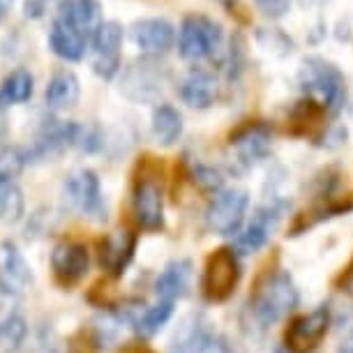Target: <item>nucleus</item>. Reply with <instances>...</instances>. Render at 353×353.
<instances>
[{
	"label": "nucleus",
	"mask_w": 353,
	"mask_h": 353,
	"mask_svg": "<svg viewBox=\"0 0 353 353\" xmlns=\"http://www.w3.org/2000/svg\"><path fill=\"white\" fill-rule=\"evenodd\" d=\"M303 92L321 104L328 116H337L346 106V77L335 63L321 56H307L298 72Z\"/></svg>",
	"instance_id": "obj_1"
},
{
	"label": "nucleus",
	"mask_w": 353,
	"mask_h": 353,
	"mask_svg": "<svg viewBox=\"0 0 353 353\" xmlns=\"http://www.w3.org/2000/svg\"><path fill=\"white\" fill-rule=\"evenodd\" d=\"M224 28L208 14L192 12L185 14L178 28V56L188 63H199L215 58L222 51Z\"/></svg>",
	"instance_id": "obj_2"
},
{
	"label": "nucleus",
	"mask_w": 353,
	"mask_h": 353,
	"mask_svg": "<svg viewBox=\"0 0 353 353\" xmlns=\"http://www.w3.org/2000/svg\"><path fill=\"white\" fill-rule=\"evenodd\" d=\"M298 305V289L286 272H270L256 284L252 296V312L256 321L263 325H272L289 316Z\"/></svg>",
	"instance_id": "obj_3"
},
{
	"label": "nucleus",
	"mask_w": 353,
	"mask_h": 353,
	"mask_svg": "<svg viewBox=\"0 0 353 353\" xmlns=\"http://www.w3.org/2000/svg\"><path fill=\"white\" fill-rule=\"evenodd\" d=\"M166 81H169V74H166L164 65H159L157 58L143 56L123 72L121 92L130 102L152 104L162 97Z\"/></svg>",
	"instance_id": "obj_4"
},
{
	"label": "nucleus",
	"mask_w": 353,
	"mask_h": 353,
	"mask_svg": "<svg viewBox=\"0 0 353 353\" xmlns=\"http://www.w3.org/2000/svg\"><path fill=\"white\" fill-rule=\"evenodd\" d=\"M132 210H134L137 224L145 231H159L164 224V188L162 178L150 169L141 166V173L134 181L132 190Z\"/></svg>",
	"instance_id": "obj_5"
},
{
	"label": "nucleus",
	"mask_w": 353,
	"mask_h": 353,
	"mask_svg": "<svg viewBox=\"0 0 353 353\" xmlns=\"http://www.w3.org/2000/svg\"><path fill=\"white\" fill-rule=\"evenodd\" d=\"M125 42V28L121 21H104L97 28V32L90 39L92 46V72L104 79V81H111L113 77L121 74V49Z\"/></svg>",
	"instance_id": "obj_6"
},
{
	"label": "nucleus",
	"mask_w": 353,
	"mask_h": 353,
	"mask_svg": "<svg viewBox=\"0 0 353 353\" xmlns=\"http://www.w3.org/2000/svg\"><path fill=\"white\" fill-rule=\"evenodd\" d=\"M63 199L70 210H74L83 217H99L104 210L99 178L95 171L85 169V166L68 173V178L63 183Z\"/></svg>",
	"instance_id": "obj_7"
},
{
	"label": "nucleus",
	"mask_w": 353,
	"mask_h": 353,
	"mask_svg": "<svg viewBox=\"0 0 353 353\" xmlns=\"http://www.w3.org/2000/svg\"><path fill=\"white\" fill-rule=\"evenodd\" d=\"M250 196L245 190H222L217 192L205 210L208 229L217 236H233L241 229L245 212H248Z\"/></svg>",
	"instance_id": "obj_8"
},
{
	"label": "nucleus",
	"mask_w": 353,
	"mask_h": 353,
	"mask_svg": "<svg viewBox=\"0 0 353 353\" xmlns=\"http://www.w3.org/2000/svg\"><path fill=\"white\" fill-rule=\"evenodd\" d=\"M130 37L143 56L159 58L166 51L173 49V44L178 39V30L164 17H145V19H137L130 26Z\"/></svg>",
	"instance_id": "obj_9"
},
{
	"label": "nucleus",
	"mask_w": 353,
	"mask_h": 353,
	"mask_svg": "<svg viewBox=\"0 0 353 353\" xmlns=\"http://www.w3.org/2000/svg\"><path fill=\"white\" fill-rule=\"evenodd\" d=\"M238 279H241V265L238 256L231 250H217L208 259L203 272V291L210 301H224L236 289Z\"/></svg>",
	"instance_id": "obj_10"
},
{
	"label": "nucleus",
	"mask_w": 353,
	"mask_h": 353,
	"mask_svg": "<svg viewBox=\"0 0 353 353\" xmlns=\"http://www.w3.org/2000/svg\"><path fill=\"white\" fill-rule=\"evenodd\" d=\"M328 325H330V314L328 310H314L305 316H298L296 321L289 325L286 330V349L291 353H310L314 351L319 342L325 337L328 332Z\"/></svg>",
	"instance_id": "obj_11"
},
{
	"label": "nucleus",
	"mask_w": 353,
	"mask_h": 353,
	"mask_svg": "<svg viewBox=\"0 0 353 353\" xmlns=\"http://www.w3.org/2000/svg\"><path fill=\"white\" fill-rule=\"evenodd\" d=\"M229 143H231V148L236 150L238 162L252 166V164L261 162L270 152L272 132L265 123H248L233 132Z\"/></svg>",
	"instance_id": "obj_12"
},
{
	"label": "nucleus",
	"mask_w": 353,
	"mask_h": 353,
	"mask_svg": "<svg viewBox=\"0 0 353 353\" xmlns=\"http://www.w3.org/2000/svg\"><path fill=\"white\" fill-rule=\"evenodd\" d=\"M88 265H90V254L83 243L68 241L56 245L51 252V268L61 284H77L79 279L85 277Z\"/></svg>",
	"instance_id": "obj_13"
},
{
	"label": "nucleus",
	"mask_w": 353,
	"mask_h": 353,
	"mask_svg": "<svg viewBox=\"0 0 353 353\" xmlns=\"http://www.w3.org/2000/svg\"><path fill=\"white\" fill-rule=\"evenodd\" d=\"M217 92H219L217 77L201 68L190 70L188 74L181 79V83H178V95H181V99L190 109H196V111L210 109L217 99Z\"/></svg>",
	"instance_id": "obj_14"
},
{
	"label": "nucleus",
	"mask_w": 353,
	"mask_h": 353,
	"mask_svg": "<svg viewBox=\"0 0 353 353\" xmlns=\"http://www.w3.org/2000/svg\"><path fill=\"white\" fill-rule=\"evenodd\" d=\"M90 39L83 35L81 30H77L74 26L68 23L65 19L53 17L51 28H49V49L56 58H61L65 63H79L85 58Z\"/></svg>",
	"instance_id": "obj_15"
},
{
	"label": "nucleus",
	"mask_w": 353,
	"mask_h": 353,
	"mask_svg": "<svg viewBox=\"0 0 353 353\" xmlns=\"http://www.w3.org/2000/svg\"><path fill=\"white\" fill-rule=\"evenodd\" d=\"M32 284L30 263L26 261L17 243L5 241L0 245V286L5 293H23Z\"/></svg>",
	"instance_id": "obj_16"
},
{
	"label": "nucleus",
	"mask_w": 353,
	"mask_h": 353,
	"mask_svg": "<svg viewBox=\"0 0 353 353\" xmlns=\"http://www.w3.org/2000/svg\"><path fill=\"white\" fill-rule=\"evenodd\" d=\"M137 236L132 231H113L99 243V263L113 277H121L134 256Z\"/></svg>",
	"instance_id": "obj_17"
},
{
	"label": "nucleus",
	"mask_w": 353,
	"mask_h": 353,
	"mask_svg": "<svg viewBox=\"0 0 353 353\" xmlns=\"http://www.w3.org/2000/svg\"><path fill=\"white\" fill-rule=\"evenodd\" d=\"M56 17L65 19L77 30H81L85 37L92 39L97 28L104 23V8L99 0H61Z\"/></svg>",
	"instance_id": "obj_18"
},
{
	"label": "nucleus",
	"mask_w": 353,
	"mask_h": 353,
	"mask_svg": "<svg viewBox=\"0 0 353 353\" xmlns=\"http://www.w3.org/2000/svg\"><path fill=\"white\" fill-rule=\"evenodd\" d=\"M279 222V210L275 205H265V208H259L252 217V222L248 224L241 236L236 241V248L241 254H254L268 243V238L272 236L275 226Z\"/></svg>",
	"instance_id": "obj_19"
},
{
	"label": "nucleus",
	"mask_w": 353,
	"mask_h": 353,
	"mask_svg": "<svg viewBox=\"0 0 353 353\" xmlns=\"http://www.w3.org/2000/svg\"><path fill=\"white\" fill-rule=\"evenodd\" d=\"M79 95H81V83H79V77L72 70L53 72V77L44 88V102L51 111L74 109Z\"/></svg>",
	"instance_id": "obj_20"
},
{
	"label": "nucleus",
	"mask_w": 353,
	"mask_h": 353,
	"mask_svg": "<svg viewBox=\"0 0 353 353\" xmlns=\"http://www.w3.org/2000/svg\"><path fill=\"white\" fill-rule=\"evenodd\" d=\"M192 284V263L190 261H173L159 272V277L155 279V293L159 301L173 303L176 298L188 296Z\"/></svg>",
	"instance_id": "obj_21"
},
{
	"label": "nucleus",
	"mask_w": 353,
	"mask_h": 353,
	"mask_svg": "<svg viewBox=\"0 0 353 353\" xmlns=\"http://www.w3.org/2000/svg\"><path fill=\"white\" fill-rule=\"evenodd\" d=\"M183 116L176 106L171 104H159L155 106L152 111V123H150V130H152V137L159 145L169 148V145L178 143V139L183 137Z\"/></svg>",
	"instance_id": "obj_22"
},
{
	"label": "nucleus",
	"mask_w": 353,
	"mask_h": 353,
	"mask_svg": "<svg viewBox=\"0 0 353 353\" xmlns=\"http://www.w3.org/2000/svg\"><path fill=\"white\" fill-rule=\"evenodd\" d=\"M35 92V79L28 70L19 68V70H12L5 81L0 83V111L10 109L14 104H23L28 102Z\"/></svg>",
	"instance_id": "obj_23"
},
{
	"label": "nucleus",
	"mask_w": 353,
	"mask_h": 353,
	"mask_svg": "<svg viewBox=\"0 0 353 353\" xmlns=\"http://www.w3.org/2000/svg\"><path fill=\"white\" fill-rule=\"evenodd\" d=\"M26 201L21 188L12 178H0V222L17 224L23 217Z\"/></svg>",
	"instance_id": "obj_24"
},
{
	"label": "nucleus",
	"mask_w": 353,
	"mask_h": 353,
	"mask_svg": "<svg viewBox=\"0 0 353 353\" xmlns=\"http://www.w3.org/2000/svg\"><path fill=\"white\" fill-rule=\"evenodd\" d=\"M26 335H28V325L21 314H5L0 319V351L12 353L23 344Z\"/></svg>",
	"instance_id": "obj_25"
},
{
	"label": "nucleus",
	"mask_w": 353,
	"mask_h": 353,
	"mask_svg": "<svg viewBox=\"0 0 353 353\" xmlns=\"http://www.w3.org/2000/svg\"><path fill=\"white\" fill-rule=\"evenodd\" d=\"M171 314H173V303L159 301L157 305H152V307H148L137 319V332L141 337H152L155 332L162 330V325H166Z\"/></svg>",
	"instance_id": "obj_26"
},
{
	"label": "nucleus",
	"mask_w": 353,
	"mask_h": 353,
	"mask_svg": "<svg viewBox=\"0 0 353 353\" xmlns=\"http://www.w3.org/2000/svg\"><path fill=\"white\" fill-rule=\"evenodd\" d=\"M205 332H208V330L203 328L201 321H199L196 316L188 319V321L181 325V330L176 332V337H173L171 353H192L196 349L199 339H201Z\"/></svg>",
	"instance_id": "obj_27"
},
{
	"label": "nucleus",
	"mask_w": 353,
	"mask_h": 353,
	"mask_svg": "<svg viewBox=\"0 0 353 353\" xmlns=\"http://www.w3.org/2000/svg\"><path fill=\"white\" fill-rule=\"evenodd\" d=\"M256 39L265 51L275 53V56H286V53L293 51L291 37L279 28H259Z\"/></svg>",
	"instance_id": "obj_28"
},
{
	"label": "nucleus",
	"mask_w": 353,
	"mask_h": 353,
	"mask_svg": "<svg viewBox=\"0 0 353 353\" xmlns=\"http://www.w3.org/2000/svg\"><path fill=\"white\" fill-rule=\"evenodd\" d=\"M26 164H28V159H26V152L21 148L0 150V178H12L14 181Z\"/></svg>",
	"instance_id": "obj_29"
},
{
	"label": "nucleus",
	"mask_w": 353,
	"mask_h": 353,
	"mask_svg": "<svg viewBox=\"0 0 353 353\" xmlns=\"http://www.w3.org/2000/svg\"><path fill=\"white\" fill-rule=\"evenodd\" d=\"M192 181H194L196 188H201L203 192H212V194L222 192V185H224L222 173L217 169H212V166H203V164L192 171Z\"/></svg>",
	"instance_id": "obj_30"
},
{
	"label": "nucleus",
	"mask_w": 353,
	"mask_h": 353,
	"mask_svg": "<svg viewBox=\"0 0 353 353\" xmlns=\"http://www.w3.org/2000/svg\"><path fill=\"white\" fill-rule=\"evenodd\" d=\"M81 152H97L104 148V134L97 125H81L79 130V137H77V145Z\"/></svg>",
	"instance_id": "obj_31"
},
{
	"label": "nucleus",
	"mask_w": 353,
	"mask_h": 353,
	"mask_svg": "<svg viewBox=\"0 0 353 353\" xmlns=\"http://www.w3.org/2000/svg\"><path fill=\"white\" fill-rule=\"evenodd\" d=\"M192 353H231V346H229V342H226L222 335H217V332L208 330L201 339H199L196 349L192 351Z\"/></svg>",
	"instance_id": "obj_32"
},
{
	"label": "nucleus",
	"mask_w": 353,
	"mask_h": 353,
	"mask_svg": "<svg viewBox=\"0 0 353 353\" xmlns=\"http://www.w3.org/2000/svg\"><path fill=\"white\" fill-rule=\"evenodd\" d=\"M256 8L268 19H279L289 12L291 0H256Z\"/></svg>",
	"instance_id": "obj_33"
},
{
	"label": "nucleus",
	"mask_w": 353,
	"mask_h": 353,
	"mask_svg": "<svg viewBox=\"0 0 353 353\" xmlns=\"http://www.w3.org/2000/svg\"><path fill=\"white\" fill-rule=\"evenodd\" d=\"M46 14V0H23V17L39 21Z\"/></svg>",
	"instance_id": "obj_34"
},
{
	"label": "nucleus",
	"mask_w": 353,
	"mask_h": 353,
	"mask_svg": "<svg viewBox=\"0 0 353 353\" xmlns=\"http://www.w3.org/2000/svg\"><path fill=\"white\" fill-rule=\"evenodd\" d=\"M339 353H353V330L342 339V344H339Z\"/></svg>",
	"instance_id": "obj_35"
},
{
	"label": "nucleus",
	"mask_w": 353,
	"mask_h": 353,
	"mask_svg": "<svg viewBox=\"0 0 353 353\" xmlns=\"http://www.w3.org/2000/svg\"><path fill=\"white\" fill-rule=\"evenodd\" d=\"M14 3H17V0H0V21L10 14L12 8H14Z\"/></svg>",
	"instance_id": "obj_36"
},
{
	"label": "nucleus",
	"mask_w": 353,
	"mask_h": 353,
	"mask_svg": "<svg viewBox=\"0 0 353 353\" xmlns=\"http://www.w3.org/2000/svg\"><path fill=\"white\" fill-rule=\"evenodd\" d=\"M215 3L222 5L224 10H229L231 14H233V10H236V5H238V0H215Z\"/></svg>",
	"instance_id": "obj_37"
}]
</instances>
